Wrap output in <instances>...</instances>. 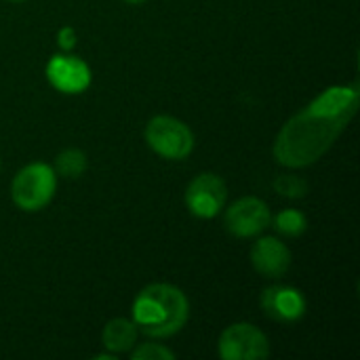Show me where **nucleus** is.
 Returning <instances> with one entry per match:
<instances>
[{
    "label": "nucleus",
    "instance_id": "f257e3e1",
    "mask_svg": "<svg viewBox=\"0 0 360 360\" xmlns=\"http://www.w3.org/2000/svg\"><path fill=\"white\" fill-rule=\"evenodd\" d=\"M360 105L359 84L325 89L289 118L274 141V158L287 169H306L321 160L346 131Z\"/></svg>",
    "mask_w": 360,
    "mask_h": 360
},
{
    "label": "nucleus",
    "instance_id": "f03ea898",
    "mask_svg": "<svg viewBox=\"0 0 360 360\" xmlns=\"http://www.w3.org/2000/svg\"><path fill=\"white\" fill-rule=\"evenodd\" d=\"M135 327L156 340L179 333L190 319V304L181 289L167 283H154L141 289L133 302Z\"/></svg>",
    "mask_w": 360,
    "mask_h": 360
},
{
    "label": "nucleus",
    "instance_id": "7ed1b4c3",
    "mask_svg": "<svg viewBox=\"0 0 360 360\" xmlns=\"http://www.w3.org/2000/svg\"><path fill=\"white\" fill-rule=\"evenodd\" d=\"M57 190V173L46 162H30L19 169L11 184V198L17 209L25 213H36L44 209Z\"/></svg>",
    "mask_w": 360,
    "mask_h": 360
},
{
    "label": "nucleus",
    "instance_id": "20e7f679",
    "mask_svg": "<svg viewBox=\"0 0 360 360\" xmlns=\"http://www.w3.org/2000/svg\"><path fill=\"white\" fill-rule=\"evenodd\" d=\"M148 146L167 160H184L194 150V133L175 116H154L146 124Z\"/></svg>",
    "mask_w": 360,
    "mask_h": 360
},
{
    "label": "nucleus",
    "instance_id": "39448f33",
    "mask_svg": "<svg viewBox=\"0 0 360 360\" xmlns=\"http://www.w3.org/2000/svg\"><path fill=\"white\" fill-rule=\"evenodd\" d=\"M217 354L224 360H264L270 356V342L255 325L234 323L221 331Z\"/></svg>",
    "mask_w": 360,
    "mask_h": 360
},
{
    "label": "nucleus",
    "instance_id": "423d86ee",
    "mask_svg": "<svg viewBox=\"0 0 360 360\" xmlns=\"http://www.w3.org/2000/svg\"><path fill=\"white\" fill-rule=\"evenodd\" d=\"M272 224L270 207L257 196H245L226 211L224 226L236 238H255Z\"/></svg>",
    "mask_w": 360,
    "mask_h": 360
},
{
    "label": "nucleus",
    "instance_id": "0eeeda50",
    "mask_svg": "<svg viewBox=\"0 0 360 360\" xmlns=\"http://www.w3.org/2000/svg\"><path fill=\"white\" fill-rule=\"evenodd\" d=\"M44 72L49 84L63 95H80L91 86L93 80L89 63L82 57L72 55L70 51L53 55Z\"/></svg>",
    "mask_w": 360,
    "mask_h": 360
},
{
    "label": "nucleus",
    "instance_id": "6e6552de",
    "mask_svg": "<svg viewBox=\"0 0 360 360\" xmlns=\"http://www.w3.org/2000/svg\"><path fill=\"white\" fill-rule=\"evenodd\" d=\"M226 198V181L215 173H200L186 188V207L194 217L200 219H213L215 215H219Z\"/></svg>",
    "mask_w": 360,
    "mask_h": 360
},
{
    "label": "nucleus",
    "instance_id": "1a4fd4ad",
    "mask_svg": "<svg viewBox=\"0 0 360 360\" xmlns=\"http://www.w3.org/2000/svg\"><path fill=\"white\" fill-rule=\"evenodd\" d=\"M262 308L266 316H270L272 321L297 323L306 314L308 302L300 289L287 285H274L262 293Z\"/></svg>",
    "mask_w": 360,
    "mask_h": 360
},
{
    "label": "nucleus",
    "instance_id": "9d476101",
    "mask_svg": "<svg viewBox=\"0 0 360 360\" xmlns=\"http://www.w3.org/2000/svg\"><path fill=\"white\" fill-rule=\"evenodd\" d=\"M251 264L255 272H259L266 278H281L289 272L293 264L291 249L274 238V236H264L251 247Z\"/></svg>",
    "mask_w": 360,
    "mask_h": 360
},
{
    "label": "nucleus",
    "instance_id": "9b49d317",
    "mask_svg": "<svg viewBox=\"0 0 360 360\" xmlns=\"http://www.w3.org/2000/svg\"><path fill=\"white\" fill-rule=\"evenodd\" d=\"M137 335H139V329L135 327L133 321L112 319L101 331V344L105 350L114 354H122V352H131V348L137 344Z\"/></svg>",
    "mask_w": 360,
    "mask_h": 360
},
{
    "label": "nucleus",
    "instance_id": "f8f14e48",
    "mask_svg": "<svg viewBox=\"0 0 360 360\" xmlns=\"http://www.w3.org/2000/svg\"><path fill=\"white\" fill-rule=\"evenodd\" d=\"M86 167H89L86 154L78 148H68V150L59 152L55 158V173H59L61 177H68V179L80 177L86 171Z\"/></svg>",
    "mask_w": 360,
    "mask_h": 360
},
{
    "label": "nucleus",
    "instance_id": "ddd939ff",
    "mask_svg": "<svg viewBox=\"0 0 360 360\" xmlns=\"http://www.w3.org/2000/svg\"><path fill=\"white\" fill-rule=\"evenodd\" d=\"M272 224L276 232L289 238L302 236L308 230V217L297 209H283L281 213H276V217H272Z\"/></svg>",
    "mask_w": 360,
    "mask_h": 360
},
{
    "label": "nucleus",
    "instance_id": "4468645a",
    "mask_svg": "<svg viewBox=\"0 0 360 360\" xmlns=\"http://www.w3.org/2000/svg\"><path fill=\"white\" fill-rule=\"evenodd\" d=\"M274 190L285 198H304L308 192V184L300 175H278L274 179Z\"/></svg>",
    "mask_w": 360,
    "mask_h": 360
},
{
    "label": "nucleus",
    "instance_id": "2eb2a0df",
    "mask_svg": "<svg viewBox=\"0 0 360 360\" xmlns=\"http://www.w3.org/2000/svg\"><path fill=\"white\" fill-rule=\"evenodd\" d=\"M131 359L133 360H173L175 352L169 350L162 344H135L131 348Z\"/></svg>",
    "mask_w": 360,
    "mask_h": 360
},
{
    "label": "nucleus",
    "instance_id": "dca6fc26",
    "mask_svg": "<svg viewBox=\"0 0 360 360\" xmlns=\"http://www.w3.org/2000/svg\"><path fill=\"white\" fill-rule=\"evenodd\" d=\"M76 42H78V36H76V30L72 25H63L57 32V44H59L61 51H65V53L72 51L76 46Z\"/></svg>",
    "mask_w": 360,
    "mask_h": 360
},
{
    "label": "nucleus",
    "instance_id": "f3484780",
    "mask_svg": "<svg viewBox=\"0 0 360 360\" xmlns=\"http://www.w3.org/2000/svg\"><path fill=\"white\" fill-rule=\"evenodd\" d=\"M124 2H129V4H141V2H146V0H124Z\"/></svg>",
    "mask_w": 360,
    "mask_h": 360
},
{
    "label": "nucleus",
    "instance_id": "a211bd4d",
    "mask_svg": "<svg viewBox=\"0 0 360 360\" xmlns=\"http://www.w3.org/2000/svg\"><path fill=\"white\" fill-rule=\"evenodd\" d=\"M8 2H23V0H8Z\"/></svg>",
    "mask_w": 360,
    "mask_h": 360
}]
</instances>
